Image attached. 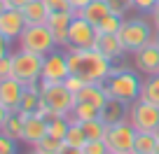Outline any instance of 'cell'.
<instances>
[{
    "mask_svg": "<svg viewBox=\"0 0 159 154\" xmlns=\"http://www.w3.org/2000/svg\"><path fill=\"white\" fill-rule=\"evenodd\" d=\"M68 51L70 75H80L87 84H103L112 75L115 63L103 56L96 47L91 49H66Z\"/></svg>",
    "mask_w": 159,
    "mask_h": 154,
    "instance_id": "obj_1",
    "label": "cell"
},
{
    "mask_svg": "<svg viewBox=\"0 0 159 154\" xmlns=\"http://www.w3.org/2000/svg\"><path fill=\"white\" fill-rule=\"evenodd\" d=\"M140 86H143L140 73L136 68H129V65H115L112 75L103 82L105 94L110 98L124 100V103H134L140 98Z\"/></svg>",
    "mask_w": 159,
    "mask_h": 154,
    "instance_id": "obj_2",
    "label": "cell"
},
{
    "mask_svg": "<svg viewBox=\"0 0 159 154\" xmlns=\"http://www.w3.org/2000/svg\"><path fill=\"white\" fill-rule=\"evenodd\" d=\"M117 35L122 37V45H124L126 54H134V51L143 49L145 45L152 42L154 26H152V21H148V14L134 16V19H124L122 21V28H119Z\"/></svg>",
    "mask_w": 159,
    "mask_h": 154,
    "instance_id": "obj_3",
    "label": "cell"
},
{
    "mask_svg": "<svg viewBox=\"0 0 159 154\" xmlns=\"http://www.w3.org/2000/svg\"><path fill=\"white\" fill-rule=\"evenodd\" d=\"M40 84H42V103L49 108L52 117H54V114L68 117V114L73 112L75 103H77V96H75L63 82H42L40 80Z\"/></svg>",
    "mask_w": 159,
    "mask_h": 154,
    "instance_id": "obj_4",
    "label": "cell"
},
{
    "mask_svg": "<svg viewBox=\"0 0 159 154\" xmlns=\"http://www.w3.org/2000/svg\"><path fill=\"white\" fill-rule=\"evenodd\" d=\"M16 45H19V49L33 51V54H40V56H47L56 49V40H54V35H52V30L47 28V24L26 26V30L16 40Z\"/></svg>",
    "mask_w": 159,
    "mask_h": 154,
    "instance_id": "obj_5",
    "label": "cell"
},
{
    "mask_svg": "<svg viewBox=\"0 0 159 154\" xmlns=\"http://www.w3.org/2000/svg\"><path fill=\"white\" fill-rule=\"evenodd\" d=\"M42 61H45V56L33 54V51L16 49L14 54H12V77L24 82V84L40 82L42 80Z\"/></svg>",
    "mask_w": 159,
    "mask_h": 154,
    "instance_id": "obj_6",
    "label": "cell"
},
{
    "mask_svg": "<svg viewBox=\"0 0 159 154\" xmlns=\"http://www.w3.org/2000/svg\"><path fill=\"white\" fill-rule=\"evenodd\" d=\"M126 121H129L138 133H152L154 126L159 124V105H152V103H148V100H143V98L134 100V103H129Z\"/></svg>",
    "mask_w": 159,
    "mask_h": 154,
    "instance_id": "obj_7",
    "label": "cell"
},
{
    "mask_svg": "<svg viewBox=\"0 0 159 154\" xmlns=\"http://www.w3.org/2000/svg\"><path fill=\"white\" fill-rule=\"evenodd\" d=\"M136 135H138V131H136L134 126L124 119V121H119V124L108 126V133H105V145L110 147V152L134 154Z\"/></svg>",
    "mask_w": 159,
    "mask_h": 154,
    "instance_id": "obj_8",
    "label": "cell"
},
{
    "mask_svg": "<svg viewBox=\"0 0 159 154\" xmlns=\"http://www.w3.org/2000/svg\"><path fill=\"white\" fill-rule=\"evenodd\" d=\"M96 28L75 12L73 16V24H70L68 30V49H91L96 45Z\"/></svg>",
    "mask_w": 159,
    "mask_h": 154,
    "instance_id": "obj_9",
    "label": "cell"
},
{
    "mask_svg": "<svg viewBox=\"0 0 159 154\" xmlns=\"http://www.w3.org/2000/svg\"><path fill=\"white\" fill-rule=\"evenodd\" d=\"M68 75H70L68 51L56 47V49L52 51V54H47L45 61H42V82H63Z\"/></svg>",
    "mask_w": 159,
    "mask_h": 154,
    "instance_id": "obj_10",
    "label": "cell"
},
{
    "mask_svg": "<svg viewBox=\"0 0 159 154\" xmlns=\"http://www.w3.org/2000/svg\"><path fill=\"white\" fill-rule=\"evenodd\" d=\"M134 68L140 75L150 77V75H159V47L154 45V40L150 45H145L143 49L134 51Z\"/></svg>",
    "mask_w": 159,
    "mask_h": 154,
    "instance_id": "obj_11",
    "label": "cell"
},
{
    "mask_svg": "<svg viewBox=\"0 0 159 154\" xmlns=\"http://www.w3.org/2000/svg\"><path fill=\"white\" fill-rule=\"evenodd\" d=\"M24 91H26V84H24V82H19V80H14V77H5V80H0V105L7 108L10 112H19Z\"/></svg>",
    "mask_w": 159,
    "mask_h": 154,
    "instance_id": "obj_12",
    "label": "cell"
},
{
    "mask_svg": "<svg viewBox=\"0 0 159 154\" xmlns=\"http://www.w3.org/2000/svg\"><path fill=\"white\" fill-rule=\"evenodd\" d=\"M26 16L21 10H14V7H7L2 14H0V35H5L7 40H19V35L26 30Z\"/></svg>",
    "mask_w": 159,
    "mask_h": 154,
    "instance_id": "obj_13",
    "label": "cell"
},
{
    "mask_svg": "<svg viewBox=\"0 0 159 154\" xmlns=\"http://www.w3.org/2000/svg\"><path fill=\"white\" fill-rule=\"evenodd\" d=\"M73 16L75 12H54L47 19V28L52 30L56 47H61V49H68V30H70V24H73Z\"/></svg>",
    "mask_w": 159,
    "mask_h": 154,
    "instance_id": "obj_14",
    "label": "cell"
},
{
    "mask_svg": "<svg viewBox=\"0 0 159 154\" xmlns=\"http://www.w3.org/2000/svg\"><path fill=\"white\" fill-rule=\"evenodd\" d=\"M94 47L103 56H108L112 63L115 61H122L126 56V49H124V45H122V37H119L117 33H98Z\"/></svg>",
    "mask_w": 159,
    "mask_h": 154,
    "instance_id": "obj_15",
    "label": "cell"
},
{
    "mask_svg": "<svg viewBox=\"0 0 159 154\" xmlns=\"http://www.w3.org/2000/svg\"><path fill=\"white\" fill-rule=\"evenodd\" d=\"M45 135H47V117H42L40 112H33L28 117H24V135H21V143L33 147Z\"/></svg>",
    "mask_w": 159,
    "mask_h": 154,
    "instance_id": "obj_16",
    "label": "cell"
},
{
    "mask_svg": "<svg viewBox=\"0 0 159 154\" xmlns=\"http://www.w3.org/2000/svg\"><path fill=\"white\" fill-rule=\"evenodd\" d=\"M40 100H42V84H40V82H30V84H26L24 98H21V105H19V114H21V117H28V114L38 112Z\"/></svg>",
    "mask_w": 159,
    "mask_h": 154,
    "instance_id": "obj_17",
    "label": "cell"
},
{
    "mask_svg": "<svg viewBox=\"0 0 159 154\" xmlns=\"http://www.w3.org/2000/svg\"><path fill=\"white\" fill-rule=\"evenodd\" d=\"M126 112H129V103H124V100H119V98H108V103H105L103 110H101V119H103L108 126H112V124L124 121Z\"/></svg>",
    "mask_w": 159,
    "mask_h": 154,
    "instance_id": "obj_18",
    "label": "cell"
},
{
    "mask_svg": "<svg viewBox=\"0 0 159 154\" xmlns=\"http://www.w3.org/2000/svg\"><path fill=\"white\" fill-rule=\"evenodd\" d=\"M75 96H77V100L89 103V105H94V108H98V110H103V105L108 103V98H110V96L105 94L103 84H84Z\"/></svg>",
    "mask_w": 159,
    "mask_h": 154,
    "instance_id": "obj_19",
    "label": "cell"
},
{
    "mask_svg": "<svg viewBox=\"0 0 159 154\" xmlns=\"http://www.w3.org/2000/svg\"><path fill=\"white\" fill-rule=\"evenodd\" d=\"M110 12H112V10H110L108 0H91L89 5H87L84 10H80L77 14H80V16H84V19H87V21H89V24L96 28V26H98L101 21H103L105 16L110 14Z\"/></svg>",
    "mask_w": 159,
    "mask_h": 154,
    "instance_id": "obj_20",
    "label": "cell"
},
{
    "mask_svg": "<svg viewBox=\"0 0 159 154\" xmlns=\"http://www.w3.org/2000/svg\"><path fill=\"white\" fill-rule=\"evenodd\" d=\"M24 16H26V24L28 26H35V24H47V19H49L52 12L47 10L45 0H30L28 5L24 7Z\"/></svg>",
    "mask_w": 159,
    "mask_h": 154,
    "instance_id": "obj_21",
    "label": "cell"
},
{
    "mask_svg": "<svg viewBox=\"0 0 159 154\" xmlns=\"http://www.w3.org/2000/svg\"><path fill=\"white\" fill-rule=\"evenodd\" d=\"M70 119V117H68ZM87 133H84V129H82V124L80 121H75V119H70V126H68V131H66V138H63V143L66 145H70V147H84L87 145Z\"/></svg>",
    "mask_w": 159,
    "mask_h": 154,
    "instance_id": "obj_22",
    "label": "cell"
},
{
    "mask_svg": "<svg viewBox=\"0 0 159 154\" xmlns=\"http://www.w3.org/2000/svg\"><path fill=\"white\" fill-rule=\"evenodd\" d=\"M68 117L82 124V121H89V119H98V117H101V110L94 108V105H89V103L77 100V103H75V108H73V112H70Z\"/></svg>",
    "mask_w": 159,
    "mask_h": 154,
    "instance_id": "obj_23",
    "label": "cell"
},
{
    "mask_svg": "<svg viewBox=\"0 0 159 154\" xmlns=\"http://www.w3.org/2000/svg\"><path fill=\"white\" fill-rule=\"evenodd\" d=\"M140 98L148 100V103H152V105H159V75H150V77L143 80Z\"/></svg>",
    "mask_w": 159,
    "mask_h": 154,
    "instance_id": "obj_24",
    "label": "cell"
},
{
    "mask_svg": "<svg viewBox=\"0 0 159 154\" xmlns=\"http://www.w3.org/2000/svg\"><path fill=\"white\" fill-rule=\"evenodd\" d=\"M2 133L10 135L12 140H16V143H19L21 135H24V117H21L19 112H10L5 126H2Z\"/></svg>",
    "mask_w": 159,
    "mask_h": 154,
    "instance_id": "obj_25",
    "label": "cell"
},
{
    "mask_svg": "<svg viewBox=\"0 0 159 154\" xmlns=\"http://www.w3.org/2000/svg\"><path fill=\"white\" fill-rule=\"evenodd\" d=\"M68 126H70V119H68V117H63V114H54V117H49V119H47V135H54V138L63 140Z\"/></svg>",
    "mask_w": 159,
    "mask_h": 154,
    "instance_id": "obj_26",
    "label": "cell"
},
{
    "mask_svg": "<svg viewBox=\"0 0 159 154\" xmlns=\"http://www.w3.org/2000/svg\"><path fill=\"white\" fill-rule=\"evenodd\" d=\"M159 140L154 133H138L136 135V145H134V154H154Z\"/></svg>",
    "mask_w": 159,
    "mask_h": 154,
    "instance_id": "obj_27",
    "label": "cell"
},
{
    "mask_svg": "<svg viewBox=\"0 0 159 154\" xmlns=\"http://www.w3.org/2000/svg\"><path fill=\"white\" fill-rule=\"evenodd\" d=\"M82 129H84L87 138L89 140H105V133H108V124L103 119H89V121H82Z\"/></svg>",
    "mask_w": 159,
    "mask_h": 154,
    "instance_id": "obj_28",
    "label": "cell"
},
{
    "mask_svg": "<svg viewBox=\"0 0 159 154\" xmlns=\"http://www.w3.org/2000/svg\"><path fill=\"white\" fill-rule=\"evenodd\" d=\"M61 147H63V140L54 138V135H45L38 145H33V149L40 152V154H56Z\"/></svg>",
    "mask_w": 159,
    "mask_h": 154,
    "instance_id": "obj_29",
    "label": "cell"
},
{
    "mask_svg": "<svg viewBox=\"0 0 159 154\" xmlns=\"http://www.w3.org/2000/svg\"><path fill=\"white\" fill-rule=\"evenodd\" d=\"M122 21H124L122 16H117V14H112V12H110V14L105 16L98 26H96V33H119Z\"/></svg>",
    "mask_w": 159,
    "mask_h": 154,
    "instance_id": "obj_30",
    "label": "cell"
},
{
    "mask_svg": "<svg viewBox=\"0 0 159 154\" xmlns=\"http://www.w3.org/2000/svg\"><path fill=\"white\" fill-rule=\"evenodd\" d=\"M108 5H110V10H112V14L122 16V19H126V16L136 10L134 0H108Z\"/></svg>",
    "mask_w": 159,
    "mask_h": 154,
    "instance_id": "obj_31",
    "label": "cell"
},
{
    "mask_svg": "<svg viewBox=\"0 0 159 154\" xmlns=\"http://www.w3.org/2000/svg\"><path fill=\"white\" fill-rule=\"evenodd\" d=\"M82 154H110V147L105 145V140H87Z\"/></svg>",
    "mask_w": 159,
    "mask_h": 154,
    "instance_id": "obj_32",
    "label": "cell"
},
{
    "mask_svg": "<svg viewBox=\"0 0 159 154\" xmlns=\"http://www.w3.org/2000/svg\"><path fill=\"white\" fill-rule=\"evenodd\" d=\"M47 10L54 14V12H75L73 5H70V0H45Z\"/></svg>",
    "mask_w": 159,
    "mask_h": 154,
    "instance_id": "obj_33",
    "label": "cell"
},
{
    "mask_svg": "<svg viewBox=\"0 0 159 154\" xmlns=\"http://www.w3.org/2000/svg\"><path fill=\"white\" fill-rule=\"evenodd\" d=\"M63 84L68 86V89L73 91V94H77V91L82 89V86H84L87 82L82 80V77H80V75H68V77H66V80H63Z\"/></svg>",
    "mask_w": 159,
    "mask_h": 154,
    "instance_id": "obj_34",
    "label": "cell"
},
{
    "mask_svg": "<svg viewBox=\"0 0 159 154\" xmlns=\"http://www.w3.org/2000/svg\"><path fill=\"white\" fill-rule=\"evenodd\" d=\"M136 5V12H140V14H150V12L157 7V0H134Z\"/></svg>",
    "mask_w": 159,
    "mask_h": 154,
    "instance_id": "obj_35",
    "label": "cell"
},
{
    "mask_svg": "<svg viewBox=\"0 0 159 154\" xmlns=\"http://www.w3.org/2000/svg\"><path fill=\"white\" fill-rule=\"evenodd\" d=\"M5 77H12V54L0 59V80H5Z\"/></svg>",
    "mask_w": 159,
    "mask_h": 154,
    "instance_id": "obj_36",
    "label": "cell"
},
{
    "mask_svg": "<svg viewBox=\"0 0 159 154\" xmlns=\"http://www.w3.org/2000/svg\"><path fill=\"white\" fill-rule=\"evenodd\" d=\"M10 47H12V40H7L5 35H0V59H5V56L12 54Z\"/></svg>",
    "mask_w": 159,
    "mask_h": 154,
    "instance_id": "obj_37",
    "label": "cell"
},
{
    "mask_svg": "<svg viewBox=\"0 0 159 154\" xmlns=\"http://www.w3.org/2000/svg\"><path fill=\"white\" fill-rule=\"evenodd\" d=\"M150 21H152V26H154V30H159V5L157 7H154V10L152 12H150Z\"/></svg>",
    "mask_w": 159,
    "mask_h": 154,
    "instance_id": "obj_38",
    "label": "cell"
},
{
    "mask_svg": "<svg viewBox=\"0 0 159 154\" xmlns=\"http://www.w3.org/2000/svg\"><path fill=\"white\" fill-rule=\"evenodd\" d=\"M56 154H82V149H80V147H70V145L63 143V147H61Z\"/></svg>",
    "mask_w": 159,
    "mask_h": 154,
    "instance_id": "obj_39",
    "label": "cell"
},
{
    "mask_svg": "<svg viewBox=\"0 0 159 154\" xmlns=\"http://www.w3.org/2000/svg\"><path fill=\"white\" fill-rule=\"evenodd\" d=\"M30 0H7V7H14V10H24Z\"/></svg>",
    "mask_w": 159,
    "mask_h": 154,
    "instance_id": "obj_40",
    "label": "cell"
},
{
    "mask_svg": "<svg viewBox=\"0 0 159 154\" xmlns=\"http://www.w3.org/2000/svg\"><path fill=\"white\" fill-rule=\"evenodd\" d=\"M91 0H70V5H73V10L75 12H80V10H84L87 5H89Z\"/></svg>",
    "mask_w": 159,
    "mask_h": 154,
    "instance_id": "obj_41",
    "label": "cell"
},
{
    "mask_svg": "<svg viewBox=\"0 0 159 154\" xmlns=\"http://www.w3.org/2000/svg\"><path fill=\"white\" fill-rule=\"evenodd\" d=\"M7 117H10V110H7V108H2V105H0V131H2V126H5Z\"/></svg>",
    "mask_w": 159,
    "mask_h": 154,
    "instance_id": "obj_42",
    "label": "cell"
},
{
    "mask_svg": "<svg viewBox=\"0 0 159 154\" xmlns=\"http://www.w3.org/2000/svg\"><path fill=\"white\" fill-rule=\"evenodd\" d=\"M5 10H7V0H0V14H2Z\"/></svg>",
    "mask_w": 159,
    "mask_h": 154,
    "instance_id": "obj_43",
    "label": "cell"
},
{
    "mask_svg": "<svg viewBox=\"0 0 159 154\" xmlns=\"http://www.w3.org/2000/svg\"><path fill=\"white\" fill-rule=\"evenodd\" d=\"M152 40H154V45L159 47V30H154V37H152Z\"/></svg>",
    "mask_w": 159,
    "mask_h": 154,
    "instance_id": "obj_44",
    "label": "cell"
},
{
    "mask_svg": "<svg viewBox=\"0 0 159 154\" xmlns=\"http://www.w3.org/2000/svg\"><path fill=\"white\" fill-rule=\"evenodd\" d=\"M152 133H154V135H157V140H159V124H157V126H154V131H152Z\"/></svg>",
    "mask_w": 159,
    "mask_h": 154,
    "instance_id": "obj_45",
    "label": "cell"
},
{
    "mask_svg": "<svg viewBox=\"0 0 159 154\" xmlns=\"http://www.w3.org/2000/svg\"><path fill=\"white\" fill-rule=\"evenodd\" d=\"M28 154H40V152H35V149H30V152H28Z\"/></svg>",
    "mask_w": 159,
    "mask_h": 154,
    "instance_id": "obj_46",
    "label": "cell"
},
{
    "mask_svg": "<svg viewBox=\"0 0 159 154\" xmlns=\"http://www.w3.org/2000/svg\"><path fill=\"white\" fill-rule=\"evenodd\" d=\"M154 154H159V145H157V149H154Z\"/></svg>",
    "mask_w": 159,
    "mask_h": 154,
    "instance_id": "obj_47",
    "label": "cell"
},
{
    "mask_svg": "<svg viewBox=\"0 0 159 154\" xmlns=\"http://www.w3.org/2000/svg\"><path fill=\"white\" fill-rule=\"evenodd\" d=\"M110 154H119V152H110Z\"/></svg>",
    "mask_w": 159,
    "mask_h": 154,
    "instance_id": "obj_48",
    "label": "cell"
},
{
    "mask_svg": "<svg viewBox=\"0 0 159 154\" xmlns=\"http://www.w3.org/2000/svg\"><path fill=\"white\" fill-rule=\"evenodd\" d=\"M0 154H7V152H0Z\"/></svg>",
    "mask_w": 159,
    "mask_h": 154,
    "instance_id": "obj_49",
    "label": "cell"
},
{
    "mask_svg": "<svg viewBox=\"0 0 159 154\" xmlns=\"http://www.w3.org/2000/svg\"><path fill=\"white\" fill-rule=\"evenodd\" d=\"M157 5H159V0H157Z\"/></svg>",
    "mask_w": 159,
    "mask_h": 154,
    "instance_id": "obj_50",
    "label": "cell"
}]
</instances>
